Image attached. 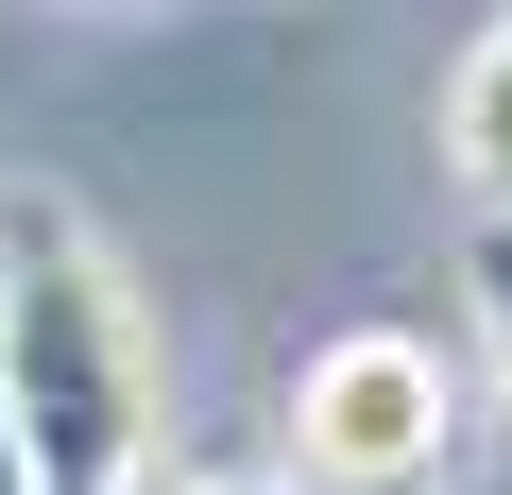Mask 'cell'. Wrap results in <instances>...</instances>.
<instances>
[{"label":"cell","mask_w":512,"mask_h":495,"mask_svg":"<svg viewBox=\"0 0 512 495\" xmlns=\"http://www.w3.org/2000/svg\"><path fill=\"white\" fill-rule=\"evenodd\" d=\"M0 393H18L35 495H137L154 478V342L69 188H0Z\"/></svg>","instance_id":"6da1fadb"},{"label":"cell","mask_w":512,"mask_h":495,"mask_svg":"<svg viewBox=\"0 0 512 495\" xmlns=\"http://www.w3.org/2000/svg\"><path fill=\"white\" fill-rule=\"evenodd\" d=\"M461 444V376L410 325H342L291 359V478L308 495H427Z\"/></svg>","instance_id":"7a4b0ae2"},{"label":"cell","mask_w":512,"mask_h":495,"mask_svg":"<svg viewBox=\"0 0 512 495\" xmlns=\"http://www.w3.org/2000/svg\"><path fill=\"white\" fill-rule=\"evenodd\" d=\"M444 171H461V205H495V222H512V18L444 69Z\"/></svg>","instance_id":"3957f363"},{"label":"cell","mask_w":512,"mask_h":495,"mask_svg":"<svg viewBox=\"0 0 512 495\" xmlns=\"http://www.w3.org/2000/svg\"><path fill=\"white\" fill-rule=\"evenodd\" d=\"M461 325H478V376L512 393V222L478 205V239H461Z\"/></svg>","instance_id":"277c9868"},{"label":"cell","mask_w":512,"mask_h":495,"mask_svg":"<svg viewBox=\"0 0 512 495\" xmlns=\"http://www.w3.org/2000/svg\"><path fill=\"white\" fill-rule=\"evenodd\" d=\"M0 495H35V444H18V393H0Z\"/></svg>","instance_id":"5b68a950"},{"label":"cell","mask_w":512,"mask_h":495,"mask_svg":"<svg viewBox=\"0 0 512 495\" xmlns=\"http://www.w3.org/2000/svg\"><path fill=\"white\" fill-rule=\"evenodd\" d=\"M137 495H154V478H137ZM171 495H256V478H171Z\"/></svg>","instance_id":"8992f818"},{"label":"cell","mask_w":512,"mask_h":495,"mask_svg":"<svg viewBox=\"0 0 512 495\" xmlns=\"http://www.w3.org/2000/svg\"><path fill=\"white\" fill-rule=\"evenodd\" d=\"M86 18H103V0H86Z\"/></svg>","instance_id":"52a82bcc"}]
</instances>
